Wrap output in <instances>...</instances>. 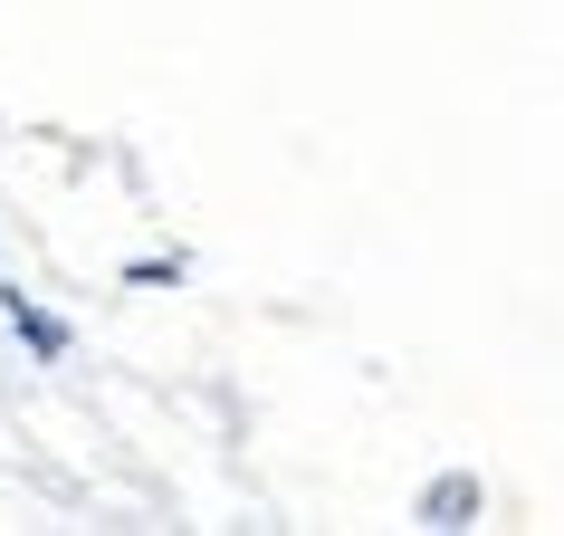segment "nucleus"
<instances>
[{
    "instance_id": "obj_1",
    "label": "nucleus",
    "mask_w": 564,
    "mask_h": 536,
    "mask_svg": "<svg viewBox=\"0 0 564 536\" xmlns=\"http://www.w3.org/2000/svg\"><path fill=\"white\" fill-rule=\"evenodd\" d=\"M421 527H478V479L469 470H449L421 489Z\"/></svg>"
},
{
    "instance_id": "obj_2",
    "label": "nucleus",
    "mask_w": 564,
    "mask_h": 536,
    "mask_svg": "<svg viewBox=\"0 0 564 536\" xmlns=\"http://www.w3.org/2000/svg\"><path fill=\"white\" fill-rule=\"evenodd\" d=\"M0 317L20 326V345H30L39 364H58V355H67V326H58V317H48V307H30V298H20V288H0Z\"/></svg>"
}]
</instances>
